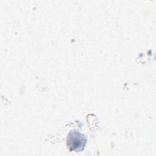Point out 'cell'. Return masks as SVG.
<instances>
[{"label":"cell","instance_id":"6da1fadb","mask_svg":"<svg viewBox=\"0 0 156 156\" xmlns=\"http://www.w3.org/2000/svg\"><path fill=\"white\" fill-rule=\"evenodd\" d=\"M85 136L77 130L71 131L66 139V144L71 151H82L86 143Z\"/></svg>","mask_w":156,"mask_h":156}]
</instances>
